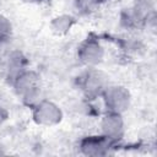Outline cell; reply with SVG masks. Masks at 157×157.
<instances>
[{
	"mask_svg": "<svg viewBox=\"0 0 157 157\" xmlns=\"http://www.w3.org/2000/svg\"><path fill=\"white\" fill-rule=\"evenodd\" d=\"M15 93L22 101V103L32 108L42 94V78L34 70L26 69L11 82Z\"/></svg>",
	"mask_w": 157,
	"mask_h": 157,
	"instance_id": "1",
	"label": "cell"
},
{
	"mask_svg": "<svg viewBox=\"0 0 157 157\" xmlns=\"http://www.w3.org/2000/svg\"><path fill=\"white\" fill-rule=\"evenodd\" d=\"M108 76L96 67H88L78 77L80 90L87 98L91 99L101 97L103 91L108 87Z\"/></svg>",
	"mask_w": 157,
	"mask_h": 157,
	"instance_id": "2",
	"label": "cell"
},
{
	"mask_svg": "<svg viewBox=\"0 0 157 157\" xmlns=\"http://www.w3.org/2000/svg\"><path fill=\"white\" fill-rule=\"evenodd\" d=\"M31 109L33 121L40 126L58 125L64 118L61 108L49 99H39Z\"/></svg>",
	"mask_w": 157,
	"mask_h": 157,
	"instance_id": "3",
	"label": "cell"
},
{
	"mask_svg": "<svg viewBox=\"0 0 157 157\" xmlns=\"http://www.w3.org/2000/svg\"><path fill=\"white\" fill-rule=\"evenodd\" d=\"M101 97L103 99L107 112H112V113L123 114L129 109L131 103V94L129 90L125 88L124 86L108 85V87L103 91Z\"/></svg>",
	"mask_w": 157,
	"mask_h": 157,
	"instance_id": "4",
	"label": "cell"
},
{
	"mask_svg": "<svg viewBox=\"0 0 157 157\" xmlns=\"http://www.w3.org/2000/svg\"><path fill=\"white\" fill-rule=\"evenodd\" d=\"M103 58L104 48L96 37L88 36L77 48V59L87 67H96L103 61Z\"/></svg>",
	"mask_w": 157,
	"mask_h": 157,
	"instance_id": "5",
	"label": "cell"
},
{
	"mask_svg": "<svg viewBox=\"0 0 157 157\" xmlns=\"http://www.w3.org/2000/svg\"><path fill=\"white\" fill-rule=\"evenodd\" d=\"M102 135L109 139L112 142L117 144L125 135V121L123 114L107 112L101 120Z\"/></svg>",
	"mask_w": 157,
	"mask_h": 157,
	"instance_id": "6",
	"label": "cell"
},
{
	"mask_svg": "<svg viewBox=\"0 0 157 157\" xmlns=\"http://www.w3.org/2000/svg\"><path fill=\"white\" fill-rule=\"evenodd\" d=\"M114 142L107 139L104 135H91L86 136L80 141V151L85 156H107L114 147Z\"/></svg>",
	"mask_w": 157,
	"mask_h": 157,
	"instance_id": "7",
	"label": "cell"
},
{
	"mask_svg": "<svg viewBox=\"0 0 157 157\" xmlns=\"http://www.w3.org/2000/svg\"><path fill=\"white\" fill-rule=\"evenodd\" d=\"M4 71L6 80L11 83L22 71L27 69V58L20 50H12L4 58Z\"/></svg>",
	"mask_w": 157,
	"mask_h": 157,
	"instance_id": "8",
	"label": "cell"
},
{
	"mask_svg": "<svg viewBox=\"0 0 157 157\" xmlns=\"http://www.w3.org/2000/svg\"><path fill=\"white\" fill-rule=\"evenodd\" d=\"M75 23H76V18L72 15L61 13V15L55 16L50 21V28L56 34H66L71 31Z\"/></svg>",
	"mask_w": 157,
	"mask_h": 157,
	"instance_id": "9",
	"label": "cell"
},
{
	"mask_svg": "<svg viewBox=\"0 0 157 157\" xmlns=\"http://www.w3.org/2000/svg\"><path fill=\"white\" fill-rule=\"evenodd\" d=\"M12 37V25L10 22V20L4 16L0 15V47L5 45Z\"/></svg>",
	"mask_w": 157,
	"mask_h": 157,
	"instance_id": "10",
	"label": "cell"
},
{
	"mask_svg": "<svg viewBox=\"0 0 157 157\" xmlns=\"http://www.w3.org/2000/svg\"><path fill=\"white\" fill-rule=\"evenodd\" d=\"M75 6L81 13L87 15L91 13L98 5L93 0H75Z\"/></svg>",
	"mask_w": 157,
	"mask_h": 157,
	"instance_id": "11",
	"label": "cell"
},
{
	"mask_svg": "<svg viewBox=\"0 0 157 157\" xmlns=\"http://www.w3.org/2000/svg\"><path fill=\"white\" fill-rule=\"evenodd\" d=\"M9 118V112L0 104V126H2V124L7 120Z\"/></svg>",
	"mask_w": 157,
	"mask_h": 157,
	"instance_id": "12",
	"label": "cell"
},
{
	"mask_svg": "<svg viewBox=\"0 0 157 157\" xmlns=\"http://www.w3.org/2000/svg\"><path fill=\"white\" fill-rule=\"evenodd\" d=\"M23 2H27V4H40V2H44L47 0H21Z\"/></svg>",
	"mask_w": 157,
	"mask_h": 157,
	"instance_id": "13",
	"label": "cell"
},
{
	"mask_svg": "<svg viewBox=\"0 0 157 157\" xmlns=\"http://www.w3.org/2000/svg\"><path fill=\"white\" fill-rule=\"evenodd\" d=\"M6 155V148H5V146L0 142V156H5Z\"/></svg>",
	"mask_w": 157,
	"mask_h": 157,
	"instance_id": "14",
	"label": "cell"
},
{
	"mask_svg": "<svg viewBox=\"0 0 157 157\" xmlns=\"http://www.w3.org/2000/svg\"><path fill=\"white\" fill-rule=\"evenodd\" d=\"M97 5H99V4H103V2H105V1H108V0H93Z\"/></svg>",
	"mask_w": 157,
	"mask_h": 157,
	"instance_id": "15",
	"label": "cell"
}]
</instances>
